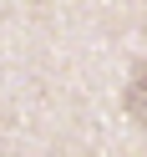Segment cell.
<instances>
[{
  "label": "cell",
  "mask_w": 147,
  "mask_h": 157,
  "mask_svg": "<svg viewBox=\"0 0 147 157\" xmlns=\"http://www.w3.org/2000/svg\"><path fill=\"white\" fill-rule=\"evenodd\" d=\"M122 101H127V117L147 132V61L132 71V81H127V96H122Z\"/></svg>",
  "instance_id": "obj_1"
}]
</instances>
